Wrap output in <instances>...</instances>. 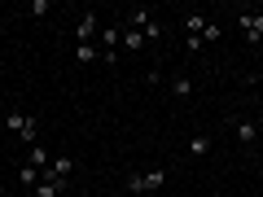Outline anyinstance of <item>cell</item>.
<instances>
[{
    "label": "cell",
    "instance_id": "cell-1",
    "mask_svg": "<svg viewBox=\"0 0 263 197\" xmlns=\"http://www.w3.org/2000/svg\"><path fill=\"white\" fill-rule=\"evenodd\" d=\"M237 27L246 31V44H259V40H263V13H254V9L237 13Z\"/></svg>",
    "mask_w": 263,
    "mask_h": 197
},
{
    "label": "cell",
    "instance_id": "cell-2",
    "mask_svg": "<svg viewBox=\"0 0 263 197\" xmlns=\"http://www.w3.org/2000/svg\"><path fill=\"white\" fill-rule=\"evenodd\" d=\"M70 175H75V158H66V153H62V158H53V162H48V171H44V180H57V184H66Z\"/></svg>",
    "mask_w": 263,
    "mask_h": 197
},
{
    "label": "cell",
    "instance_id": "cell-3",
    "mask_svg": "<svg viewBox=\"0 0 263 197\" xmlns=\"http://www.w3.org/2000/svg\"><path fill=\"white\" fill-rule=\"evenodd\" d=\"M92 35H97V13H79V22H75V44H92Z\"/></svg>",
    "mask_w": 263,
    "mask_h": 197
},
{
    "label": "cell",
    "instance_id": "cell-4",
    "mask_svg": "<svg viewBox=\"0 0 263 197\" xmlns=\"http://www.w3.org/2000/svg\"><path fill=\"white\" fill-rule=\"evenodd\" d=\"M237 145H246V149H254V145H259V127H254L250 119H237Z\"/></svg>",
    "mask_w": 263,
    "mask_h": 197
},
{
    "label": "cell",
    "instance_id": "cell-5",
    "mask_svg": "<svg viewBox=\"0 0 263 197\" xmlns=\"http://www.w3.org/2000/svg\"><path fill=\"white\" fill-rule=\"evenodd\" d=\"M154 22V9L149 5H136V9H132V18H127V27H136V31H145Z\"/></svg>",
    "mask_w": 263,
    "mask_h": 197
},
{
    "label": "cell",
    "instance_id": "cell-6",
    "mask_svg": "<svg viewBox=\"0 0 263 197\" xmlns=\"http://www.w3.org/2000/svg\"><path fill=\"white\" fill-rule=\"evenodd\" d=\"M206 22H211L206 13H189V18H184V35L189 40H202V27H206Z\"/></svg>",
    "mask_w": 263,
    "mask_h": 197
},
{
    "label": "cell",
    "instance_id": "cell-7",
    "mask_svg": "<svg viewBox=\"0 0 263 197\" xmlns=\"http://www.w3.org/2000/svg\"><path fill=\"white\" fill-rule=\"evenodd\" d=\"M171 96H176V101H189V96H193V79L176 75V79H171Z\"/></svg>",
    "mask_w": 263,
    "mask_h": 197
},
{
    "label": "cell",
    "instance_id": "cell-8",
    "mask_svg": "<svg viewBox=\"0 0 263 197\" xmlns=\"http://www.w3.org/2000/svg\"><path fill=\"white\" fill-rule=\"evenodd\" d=\"M97 57H101V48H97V40H92V44H75V62H79V66H92Z\"/></svg>",
    "mask_w": 263,
    "mask_h": 197
},
{
    "label": "cell",
    "instance_id": "cell-9",
    "mask_svg": "<svg viewBox=\"0 0 263 197\" xmlns=\"http://www.w3.org/2000/svg\"><path fill=\"white\" fill-rule=\"evenodd\" d=\"M27 153H31V158H27V162H31V167H40V171H48V162H53V153H48V149H44V145H31V149H27Z\"/></svg>",
    "mask_w": 263,
    "mask_h": 197
},
{
    "label": "cell",
    "instance_id": "cell-10",
    "mask_svg": "<svg viewBox=\"0 0 263 197\" xmlns=\"http://www.w3.org/2000/svg\"><path fill=\"white\" fill-rule=\"evenodd\" d=\"M18 180H22V188H35L40 180H44V171H40V167H31V162H22V171H18Z\"/></svg>",
    "mask_w": 263,
    "mask_h": 197
},
{
    "label": "cell",
    "instance_id": "cell-11",
    "mask_svg": "<svg viewBox=\"0 0 263 197\" xmlns=\"http://www.w3.org/2000/svg\"><path fill=\"white\" fill-rule=\"evenodd\" d=\"M123 48H145V31H136V27H123Z\"/></svg>",
    "mask_w": 263,
    "mask_h": 197
},
{
    "label": "cell",
    "instance_id": "cell-12",
    "mask_svg": "<svg viewBox=\"0 0 263 197\" xmlns=\"http://www.w3.org/2000/svg\"><path fill=\"white\" fill-rule=\"evenodd\" d=\"M62 188H66V184H57V180H40V184L31 188V197H57Z\"/></svg>",
    "mask_w": 263,
    "mask_h": 197
},
{
    "label": "cell",
    "instance_id": "cell-13",
    "mask_svg": "<svg viewBox=\"0 0 263 197\" xmlns=\"http://www.w3.org/2000/svg\"><path fill=\"white\" fill-rule=\"evenodd\" d=\"M162 184H167V171H162V167L145 171V193H154V188H162Z\"/></svg>",
    "mask_w": 263,
    "mask_h": 197
},
{
    "label": "cell",
    "instance_id": "cell-14",
    "mask_svg": "<svg viewBox=\"0 0 263 197\" xmlns=\"http://www.w3.org/2000/svg\"><path fill=\"white\" fill-rule=\"evenodd\" d=\"M189 153H197V158H202V153H211V136H202V131H197V136H189Z\"/></svg>",
    "mask_w": 263,
    "mask_h": 197
},
{
    "label": "cell",
    "instance_id": "cell-15",
    "mask_svg": "<svg viewBox=\"0 0 263 197\" xmlns=\"http://www.w3.org/2000/svg\"><path fill=\"white\" fill-rule=\"evenodd\" d=\"M219 40H224V27L219 22H206L202 27V44H219Z\"/></svg>",
    "mask_w": 263,
    "mask_h": 197
},
{
    "label": "cell",
    "instance_id": "cell-16",
    "mask_svg": "<svg viewBox=\"0 0 263 197\" xmlns=\"http://www.w3.org/2000/svg\"><path fill=\"white\" fill-rule=\"evenodd\" d=\"M48 9H53V0H31V9H27V13H31V18H44Z\"/></svg>",
    "mask_w": 263,
    "mask_h": 197
},
{
    "label": "cell",
    "instance_id": "cell-17",
    "mask_svg": "<svg viewBox=\"0 0 263 197\" xmlns=\"http://www.w3.org/2000/svg\"><path fill=\"white\" fill-rule=\"evenodd\" d=\"M162 40V22H149V27H145V44H158Z\"/></svg>",
    "mask_w": 263,
    "mask_h": 197
},
{
    "label": "cell",
    "instance_id": "cell-18",
    "mask_svg": "<svg viewBox=\"0 0 263 197\" xmlns=\"http://www.w3.org/2000/svg\"><path fill=\"white\" fill-rule=\"evenodd\" d=\"M254 127H259V141H263V119H259V123H254Z\"/></svg>",
    "mask_w": 263,
    "mask_h": 197
},
{
    "label": "cell",
    "instance_id": "cell-19",
    "mask_svg": "<svg viewBox=\"0 0 263 197\" xmlns=\"http://www.w3.org/2000/svg\"><path fill=\"white\" fill-rule=\"evenodd\" d=\"M75 197H92V193H75Z\"/></svg>",
    "mask_w": 263,
    "mask_h": 197
},
{
    "label": "cell",
    "instance_id": "cell-20",
    "mask_svg": "<svg viewBox=\"0 0 263 197\" xmlns=\"http://www.w3.org/2000/svg\"><path fill=\"white\" fill-rule=\"evenodd\" d=\"M110 197H127V193H110Z\"/></svg>",
    "mask_w": 263,
    "mask_h": 197
},
{
    "label": "cell",
    "instance_id": "cell-21",
    "mask_svg": "<svg viewBox=\"0 0 263 197\" xmlns=\"http://www.w3.org/2000/svg\"><path fill=\"white\" fill-rule=\"evenodd\" d=\"M0 197H5V184H0Z\"/></svg>",
    "mask_w": 263,
    "mask_h": 197
}]
</instances>
